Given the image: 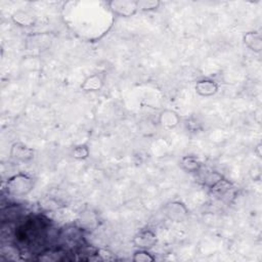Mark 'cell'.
<instances>
[{
	"label": "cell",
	"mask_w": 262,
	"mask_h": 262,
	"mask_svg": "<svg viewBox=\"0 0 262 262\" xmlns=\"http://www.w3.org/2000/svg\"><path fill=\"white\" fill-rule=\"evenodd\" d=\"M34 188L33 179L23 173L12 176L7 182V191L9 195L14 197H23L28 195Z\"/></svg>",
	"instance_id": "obj_1"
},
{
	"label": "cell",
	"mask_w": 262,
	"mask_h": 262,
	"mask_svg": "<svg viewBox=\"0 0 262 262\" xmlns=\"http://www.w3.org/2000/svg\"><path fill=\"white\" fill-rule=\"evenodd\" d=\"M163 211H164V215L168 219L176 222H181L189 216L188 208L183 203L178 201L167 203L163 208Z\"/></svg>",
	"instance_id": "obj_2"
},
{
	"label": "cell",
	"mask_w": 262,
	"mask_h": 262,
	"mask_svg": "<svg viewBox=\"0 0 262 262\" xmlns=\"http://www.w3.org/2000/svg\"><path fill=\"white\" fill-rule=\"evenodd\" d=\"M111 11L123 18H129L134 16L138 10H137V2H127V0H115V2H111L109 4Z\"/></svg>",
	"instance_id": "obj_3"
},
{
	"label": "cell",
	"mask_w": 262,
	"mask_h": 262,
	"mask_svg": "<svg viewBox=\"0 0 262 262\" xmlns=\"http://www.w3.org/2000/svg\"><path fill=\"white\" fill-rule=\"evenodd\" d=\"M11 157L19 162H29L34 158V151L22 142H16L11 147Z\"/></svg>",
	"instance_id": "obj_4"
},
{
	"label": "cell",
	"mask_w": 262,
	"mask_h": 262,
	"mask_svg": "<svg viewBox=\"0 0 262 262\" xmlns=\"http://www.w3.org/2000/svg\"><path fill=\"white\" fill-rule=\"evenodd\" d=\"M132 242L138 249L148 250L156 245L157 236L149 230H143L134 236Z\"/></svg>",
	"instance_id": "obj_5"
},
{
	"label": "cell",
	"mask_w": 262,
	"mask_h": 262,
	"mask_svg": "<svg viewBox=\"0 0 262 262\" xmlns=\"http://www.w3.org/2000/svg\"><path fill=\"white\" fill-rule=\"evenodd\" d=\"M195 89L199 95L204 96V97H209V96H212L218 92L219 86L214 80L205 78V79L199 80L196 83Z\"/></svg>",
	"instance_id": "obj_6"
},
{
	"label": "cell",
	"mask_w": 262,
	"mask_h": 262,
	"mask_svg": "<svg viewBox=\"0 0 262 262\" xmlns=\"http://www.w3.org/2000/svg\"><path fill=\"white\" fill-rule=\"evenodd\" d=\"M159 124L167 129H173L180 123L179 115L172 110H164L159 115Z\"/></svg>",
	"instance_id": "obj_7"
},
{
	"label": "cell",
	"mask_w": 262,
	"mask_h": 262,
	"mask_svg": "<svg viewBox=\"0 0 262 262\" xmlns=\"http://www.w3.org/2000/svg\"><path fill=\"white\" fill-rule=\"evenodd\" d=\"M103 86V78L98 74L88 76L81 84V89L85 92L99 91Z\"/></svg>",
	"instance_id": "obj_8"
},
{
	"label": "cell",
	"mask_w": 262,
	"mask_h": 262,
	"mask_svg": "<svg viewBox=\"0 0 262 262\" xmlns=\"http://www.w3.org/2000/svg\"><path fill=\"white\" fill-rule=\"evenodd\" d=\"M244 43L247 47L255 52H260L262 49V39L261 34L257 31L248 32L244 36Z\"/></svg>",
	"instance_id": "obj_9"
},
{
	"label": "cell",
	"mask_w": 262,
	"mask_h": 262,
	"mask_svg": "<svg viewBox=\"0 0 262 262\" xmlns=\"http://www.w3.org/2000/svg\"><path fill=\"white\" fill-rule=\"evenodd\" d=\"M180 166L189 173H197L201 170L202 163L195 156H184L180 161Z\"/></svg>",
	"instance_id": "obj_10"
},
{
	"label": "cell",
	"mask_w": 262,
	"mask_h": 262,
	"mask_svg": "<svg viewBox=\"0 0 262 262\" xmlns=\"http://www.w3.org/2000/svg\"><path fill=\"white\" fill-rule=\"evenodd\" d=\"M12 20L16 25L25 28L32 27L35 23L33 16L25 11H17L16 13H14L12 16Z\"/></svg>",
	"instance_id": "obj_11"
},
{
	"label": "cell",
	"mask_w": 262,
	"mask_h": 262,
	"mask_svg": "<svg viewBox=\"0 0 262 262\" xmlns=\"http://www.w3.org/2000/svg\"><path fill=\"white\" fill-rule=\"evenodd\" d=\"M161 3L158 0H139L137 2V10L139 12H152L159 9Z\"/></svg>",
	"instance_id": "obj_12"
},
{
	"label": "cell",
	"mask_w": 262,
	"mask_h": 262,
	"mask_svg": "<svg viewBox=\"0 0 262 262\" xmlns=\"http://www.w3.org/2000/svg\"><path fill=\"white\" fill-rule=\"evenodd\" d=\"M90 151L89 147L86 144H80L74 147L73 149V157L76 160H85L89 157Z\"/></svg>",
	"instance_id": "obj_13"
},
{
	"label": "cell",
	"mask_w": 262,
	"mask_h": 262,
	"mask_svg": "<svg viewBox=\"0 0 262 262\" xmlns=\"http://www.w3.org/2000/svg\"><path fill=\"white\" fill-rule=\"evenodd\" d=\"M132 260L135 262H151L155 260V257L152 256V254L147 252V250L139 249L134 252Z\"/></svg>",
	"instance_id": "obj_14"
},
{
	"label": "cell",
	"mask_w": 262,
	"mask_h": 262,
	"mask_svg": "<svg viewBox=\"0 0 262 262\" xmlns=\"http://www.w3.org/2000/svg\"><path fill=\"white\" fill-rule=\"evenodd\" d=\"M260 147H261V144H258V145H257V147H256V149H257V152H258V157H261V153H260Z\"/></svg>",
	"instance_id": "obj_15"
}]
</instances>
